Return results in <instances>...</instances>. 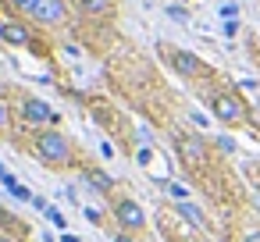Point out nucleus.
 Returning <instances> with one entry per match:
<instances>
[{"mask_svg":"<svg viewBox=\"0 0 260 242\" xmlns=\"http://www.w3.org/2000/svg\"><path fill=\"white\" fill-rule=\"evenodd\" d=\"M0 40L11 43V47H29L32 43V36H29V29L22 22H4V25H0Z\"/></svg>","mask_w":260,"mask_h":242,"instance_id":"8","label":"nucleus"},{"mask_svg":"<svg viewBox=\"0 0 260 242\" xmlns=\"http://www.w3.org/2000/svg\"><path fill=\"white\" fill-rule=\"evenodd\" d=\"M8 128H11V107L0 100V132H8Z\"/></svg>","mask_w":260,"mask_h":242,"instance_id":"15","label":"nucleus"},{"mask_svg":"<svg viewBox=\"0 0 260 242\" xmlns=\"http://www.w3.org/2000/svg\"><path fill=\"white\" fill-rule=\"evenodd\" d=\"M168 15H171L175 22H185V11H182V8H168Z\"/></svg>","mask_w":260,"mask_h":242,"instance_id":"18","label":"nucleus"},{"mask_svg":"<svg viewBox=\"0 0 260 242\" xmlns=\"http://www.w3.org/2000/svg\"><path fill=\"white\" fill-rule=\"evenodd\" d=\"M168 192H171L178 203H185V199H189V189H185V185H178V182H168Z\"/></svg>","mask_w":260,"mask_h":242,"instance_id":"14","label":"nucleus"},{"mask_svg":"<svg viewBox=\"0 0 260 242\" xmlns=\"http://www.w3.org/2000/svg\"><path fill=\"white\" fill-rule=\"evenodd\" d=\"M82 178H86L100 196H111V192H114V178H111L107 171H100V167H82Z\"/></svg>","mask_w":260,"mask_h":242,"instance_id":"9","label":"nucleus"},{"mask_svg":"<svg viewBox=\"0 0 260 242\" xmlns=\"http://www.w3.org/2000/svg\"><path fill=\"white\" fill-rule=\"evenodd\" d=\"M0 242H15V238H11V235H8V231H0Z\"/></svg>","mask_w":260,"mask_h":242,"instance_id":"21","label":"nucleus"},{"mask_svg":"<svg viewBox=\"0 0 260 242\" xmlns=\"http://www.w3.org/2000/svg\"><path fill=\"white\" fill-rule=\"evenodd\" d=\"M171 68L182 75V79H200L207 68H203V61L196 57V54H189V50H171Z\"/></svg>","mask_w":260,"mask_h":242,"instance_id":"7","label":"nucleus"},{"mask_svg":"<svg viewBox=\"0 0 260 242\" xmlns=\"http://www.w3.org/2000/svg\"><path fill=\"white\" fill-rule=\"evenodd\" d=\"M8 4H11V11H15V15H29V18H32V11H36L40 0H8Z\"/></svg>","mask_w":260,"mask_h":242,"instance_id":"12","label":"nucleus"},{"mask_svg":"<svg viewBox=\"0 0 260 242\" xmlns=\"http://www.w3.org/2000/svg\"><path fill=\"white\" fill-rule=\"evenodd\" d=\"M114 242H139V238H136V235H128V231H118V235H114Z\"/></svg>","mask_w":260,"mask_h":242,"instance_id":"19","label":"nucleus"},{"mask_svg":"<svg viewBox=\"0 0 260 242\" xmlns=\"http://www.w3.org/2000/svg\"><path fill=\"white\" fill-rule=\"evenodd\" d=\"M47 217L54 221V228H61V231H64V214H61V210H54V206H50V210H47Z\"/></svg>","mask_w":260,"mask_h":242,"instance_id":"16","label":"nucleus"},{"mask_svg":"<svg viewBox=\"0 0 260 242\" xmlns=\"http://www.w3.org/2000/svg\"><path fill=\"white\" fill-rule=\"evenodd\" d=\"M217 146H221L224 153H235V139H228V135H221V139H217Z\"/></svg>","mask_w":260,"mask_h":242,"instance_id":"17","label":"nucleus"},{"mask_svg":"<svg viewBox=\"0 0 260 242\" xmlns=\"http://www.w3.org/2000/svg\"><path fill=\"white\" fill-rule=\"evenodd\" d=\"M189 242H207V238H203V235H192V238H189Z\"/></svg>","mask_w":260,"mask_h":242,"instance_id":"22","label":"nucleus"},{"mask_svg":"<svg viewBox=\"0 0 260 242\" xmlns=\"http://www.w3.org/2000/svg\"><path fill=\"white\" fill-rule=\"evenodd\" d=\"M242 242H260V231H246V235H242Z\"/></svg>","mask_w":260,"mask_h":242,"instance_id":"20","label":"nucleus"},{"mask_svg":"<svg viewBox=\"0 0 260 242\" xmlns=\"http://www.w3.org/2000/svg\"><path fill=\"white\" fill-rule=\"evenodd\" d=\"M32 150H36V157H40L47 167H54V171H64V167H75V164H79L72 139H68L64 132H57V128H43V132H36Z\"/></svg>","mask_w":260,"mask_h":242,"instance_id":"1","label":"nucleus"},{"mask_svg":"<svg viewBox=\"0 0 260 242\" xmlns=\"http://www.w3.org/2000/svg\"><path fill=\"white\" fill-rule=\"evenodd\" d=\"M18 111H22V121L32 125V128H40V132H43V128H57V121H61L57 111H54L47 100H40V96H25Z\"/></svg>","mask_w":260,"mask_h":242,"instance_id":"4","label":"nucleus"},{"mask_svg":"<svg viewBox=\"0 0 260 242\" xmlns=\"http://www.w3.org/2000/svg\"><path fill=\"white\" fill-rule=\"evenodd\" d=\"M175 146H178V157H182L189 167H203V164H207V157H210L207 139H200L196 132H182V135L175 139Z\"/></svg>","mask_w":260,"mask_h":242,"instance_id":"5","label":"nucleus"},{"mask_svg":"<svg viewBox=\"0 0 260 242\" xmlns=\"http://www.w3.org/2000/svg\"><path fill=\"white\" fill-rule=\"evenodd\" d=\"M8 192H11V196H15V199H22V203H32V199H36V196H32V192H29V185H22V182H18V185H15V189H8Z\"/></svg>","mask_w":260,"mask_h":242,"instance_id":"13","label":"nucleus"},{"mask_svg":"<svg viewBox=\"0 0 260 242\" xmlns=\"http://www.w3.org/2000/svg\"><path fill=\"white\" fill-rule=\"evenodd\" d=\"M175 214H182V221H189V224H203V210L192 203V199H185V203H175Z\"/></svg>","mask_w":260,"mask_h":242,"instance_id":"11","label":"nucleus"},{"mask_svg":"<svg viewBox=\"0 0 260 242\" xmlns=\"http://www.w3.org/2000/svg\"><path fill=\"white\" fill-rule=\"evenodd\" d=\"M32 18L40 25H64L68 22V0H40Z\"/></svg>","mask_w":260,"mask_h":242,"instance_id":"6","label":"nucleus"},{"mask_svg":"<svg viewBox=\"0 0 260 242\" xmlns=\"http://www.w3.org/2000/svg\"><path fill=\"white\" fill-rule=\"evenodd\" d=\"M210 114H214L221 125H228V128H239V125H246V118H249V107H246V100H242L235 89H217V93L210 96Z\"/></svg>","mask_w":260,"mask_h":242,"instance_id":"2","label":"nucleus"},{"mask_svg":"<svg viewBox=\"0 0 260 242\" xmlns=\"http://www.w3.org/2000/svg\"><path fill=\"white\" fill-rule=\"evenodd\" d=\"M75 4H79V11L89 15V18H104V15L114 11V0H75Z\"/></svg>","mask_w":260,"mask_h":242,"instance_id":"10","label":"nucleus"},{"mask_svg":"<svg viewBox=\"0 0 260 242\" xmlns=\"http://www.w3.org/2000/svg\"><path fill=\"white\" fill-rule=\"evenodd\" d=\"M111 214H114V221H118V231L139 235V231L146 228V214H143V206H139L136 199H128V196H118V199L111 203Z\"/></svg>","mask_w":260,"mask_h":242,"instance_id":"3","label":"nucleus"}]
</instances>
